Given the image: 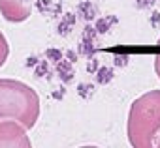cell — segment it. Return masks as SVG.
<instances>
[{
    "mask_svg": "<svg viewBox=\"0 0 160 148\" xmlns=\"http://www.w3.org/2000/svg\"><path fill=\"white\" fill-rule=\"evenodd\" d=\"M158 49H160V38H158ZM154 73H156L158 79H160V51L154 54Z\"/></svg>",
    "mask_w": 160,
    "mask_h": 148,
    "instance_id": "8992f818",
    "label": "cell"
},
{
    "mask_svg": "<svg viewBox=\"0 0 160 148\" xmlns=\"http://www.w3.org/2000/svg\"><path fill=\"white\" fill-rule=\"evenodd\" d=\"M28 129L17 122H0V148H32Z\"/></svg>",
    "mask_w": 160,
    "mask_h": 148,
    "instance_id": "3957f363",
    "label": "cell"
},
{
    "mask_svg": "<svg viewBox=\"0 0 160 148\" xmlns=\"http://www.w3.org/2000/svg\"><path fill=\"white\" fill-rule=\"evenodd\" d=\"M132 148H158L160 142V90H151L132 101L126 120Z\"/></svg>",
    "mask_w": 160,
    "mask_h": 148,
    "instance_id": "6da1fadb",
    "label": "cell"
},
{
    "mask_svg": "<svg viewBox=\"0 0 160 148\" xmlns=\"http://www.w3.org/2000/svg\"><path fill=\"white\" fill-rule=\"evenodd\" d=\"M40 118V98L34 88L15 79H0V122H17L32 129Z\"/></svg>",
    "mask_w": 160,
    "mask_h": 148,
    "instance_id": "7a4b0ae2",
    "label": "cell"
},
{
    "mask_svg": "<svg viewBox=\"0 0 160 148\" xmlns=\"http://www.w3.org/2000/svg\"><path fill=\"white\" fill-rule=\"evenodd\" d=\"M79 148H100V146H94V144H85V146H79Z\"/></svg>",
    "mask_w": 160,
    "mask_h": 148,
    "instance_id": "52a82bcc",
    "label": "cell"
},
{
    "mask_svg": "<svg viewBox=\"0 0 160 148\" xmlns=\"http://www.w3.org/2000/svg\"><path fill=\"white\" fill-rule=\"evenodd\" d=\"M34 0H0V13L8 23H23L32 13Z\"/></svg>",
    "mask_w": 160,
    "mask_h": 148,
    "instance_id": "277c9868",
    "label": "cell"
},
{
    "mask_svg": "<svg viewBox=\"0 0 160 148\" xmlns=\"http://www.w3.org/2000/svg\"><path fill=\"white\" fill-rule=\"evenodd\" d=\"M8 56H10V43H8V39L4 38V34L0 32V67L6 64Z\"/></svg>",
    "mask_w": 160,
    "mask_h": 148,
    "instance_id": "5b68a950",
    "label": "cell"
},
{
    "mask_svg": "<svg viewBox=\"0 0 160 148\" xmlns=\"http://www.w3.org/2000/svg\"><path fill=\"white\" fill-rule=\"evenodd\" d=\"M158 148H160V142H158Z\"/></svg>",
    "mask_w": 160,
    "mask_h": 148,
    "instance_id": "ba28073f",
    "label": "cell"
}]
</instances>
